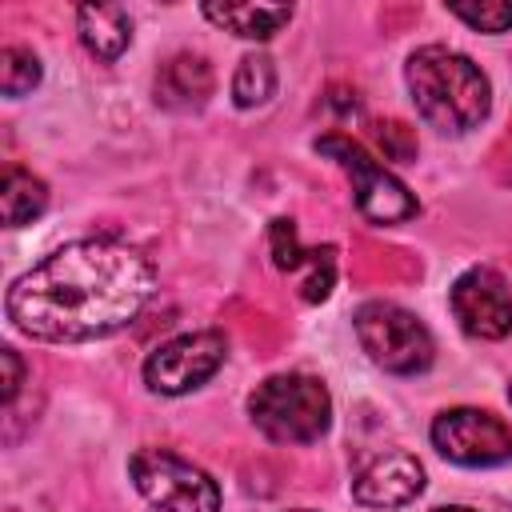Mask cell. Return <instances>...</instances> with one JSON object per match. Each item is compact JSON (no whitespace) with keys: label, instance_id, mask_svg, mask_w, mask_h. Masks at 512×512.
Instances as JSON below:
<instances>
[{"label":"cell","instance_id":"1","mask_svg":"<svg viewBox=\"0 0 512 512\" xmlns=\"http://www.w3.org/2000/svg\"><path fill=\"white\" fill-rule=\"evenodd\" d=\"M156 288L152 264L120 240H76L12 280L8 320L32 340L80 344L120 332Z\"/></svg>","mask_w":512,"mask_h":512},{"label":"cell","instance_id":"2","mask_svg":"<svg viewBox=\"0 0 512 512\" xmlns=\"http://www.w3.org/2000/svg\"><path fill=\"white\" fill-rule=\"evenodd\" d=\"M408 92L416 100V112L436 132H468L476 128L492 108V84L488 76L464 56L444 44H424L404 64Z\"/></svg>","mask_w":512,"mask_h":512},{"label":"cell","instance_id":"3","mask_svg":"<svg viewBox=\"0 0 512 512\" xmlns=\"http://www.w3.org/2000/svg\"><path fill=\"white\" fill-rule=\"evenodd\" d=\"M248 416L276 444H312L332 424V396L308 372H280L248 396Z\"/></svg>","mask_w":512,"mask_h":512},{"label":"cell","instance_id":"4","mask_svg":"<svg viewBox=\"0 0 512 512\" xmlns=\"http://www.w3.org/2000/svg\"><path fill=\"white\" fill-rule=\"evenodd\" d=\"M356 324V340L360 348L368 352L372 364H380L384 372H396V376H416L432 364L436 356V344H432V332L400 304L392 300H368L356 308L352 316Z\"/></svg>","mask_w":512,"mask_h":512},{"label":"cell","instance_id":"5","mask_svg":"<svg viewBox=\"0 0 512 512\" xmlns=\"http://www.w3.org/2000/svg\"><path fill=\"white\" fill-rule=\"evenodd\" d=\"M128 476L136 492L160 512H220L216 480L168 448H140L128 460Z\"/></svg>","mask_w":512,"mask_h":512},{"label":"cell","instance_id":"6","mask_svg":"<svg viewBox=\"0 0 512 512\" xmlns=\"http://www.w3.org/2000/svg\"><path fill=\"white\" fill-rule=\"evenodd\" d=\"M316 152H324L328 160H336L348 172L352 192H356V208L372 224H400V220L416 216V196L384 164H376L352 136L328 132V136L316 140Z\"/></svg>","mask_w":512,"mask_h":512},{"label":"cell","instance_id":"7","mask_svg":"<svg viewBox=\"0 0 512 512\" xmlns=\"http://www.w3.org/2000/svg\"><path fill=\"white\" fill-rule=\"evenodd\" d=\"M224 356H228L224 332H216V328L184 332V336L160 344L144 360V384L160 396H184V392L200 388L208 376H216Z\"/></svg>","mask_w":512,"mask_h":512},{"label":"cell","instance_id":"8","mask_svg":"<svg viewBox=\"0 0 512 512\" xmlns=\"http://www.w3.org/2000/svg\"><path fill=\"white\" fill-rule=\"evenodd\" d=\"M432 444L444 460L488 468L512 460V428L484 408H448L432 420Z\"/></svg>","mask_w":512,"mask_h":512},{"label":"cell","instance_id":"9","mask_svg":"<svg viewBox=\"0 0 512 512\" xmlns=\"http://www.w3.org/2000/svg\"><path fill=\"white\" fill-rule=\"evenodd\" d=\"M452 316L468 336L500 340L512 332V292L500 272L492 268H468L452 284Z\"/></svg>","mask_w":512,"mask_h":512},{"label":"cell","instance_id":"10","mask_svg":"<svg viewBox=\"0 0 512 512\" xmlns=\"http://www.w3.org/2000/svg\"><path fill=\"white\" fill-rule=\"evenodd\" d=\"M424 488V468L416 456L408 452H388L376 456L356 480H352V496L364 508H400L408 500H416Z\"/></svg>","mask_w":512,"mask_h":512},{"label":"cell","instance_id":"11","mask_svg":"<svg viewBox=\"0 0 512 512\" xmlns=\"http://www.w3.org/2000/svg\"><path fill=\"white\" fill-rule=\"evenodd\" d=\"M212 68L204 56H192V52H180L172 60L160 64L156 72V104L160 108H172V112H196L208 104L212 96Z\"/></svg>","mask_w":512,"mask_h":512},{"label":"cell","instance_id":"12","mask_svg":"<svg viewBox=\"0 0 512 512\" xmlns=\"http://www.w3.org/2000/svg\"><path fill=\"white\" fill-rule=\"evenodd\" d=\"M76 32L96 60H116L132 44V16L120 4H80Z\"/></svg>","mask_w":512,"mask_h":512},{"label":"cell","instance_id":"13","mask_svg":"<svg viewBox=\"0 0 512 512\" xmlns=\"http://www.w3.org/2000/svg\"><path fill=\"white\" fill-rule=\"evenodd\" d=\"M204 16L220 28H228L232 36L268 40L292 20V8L288 4H204Z\"/></svg>","mask_w":512,"mask_h":512},{"label":"cell","instance_id":"14","mask_svg":"<svg viewBox=\"0 0 512 512\" xmlns=\"http://www.w3.org/2000/svg\"><path fill=\"white\" fill-rule=\"evenodd\" d=\"M48 208V184L24 168H4L0 180V220L4 228H24Z\"/></svg>","mask_w":512,"mask_h":512},{"label":"cell","instance_id":"15","mask_svg":"<svg viewBox=\"0 0 512 512\" xmlns=\"http://www.w3.org/2000/svg\"><path fill=\"white\" fill-rule=\"evenodd\" d=\"M276 92V64L264 56V52H248L240 64H236V76H232V100L240 108H256V104H268Z\"/></svg>","mask_w":512,"mask_h":512},{"label":"cell","instance_id":"16","mask_svg":"<svg viewBox=\"0 0 512 512\" xmlns=\"http://www.w3.org/2000/svg\"><path fill=\"white\" fill-rule=\"evenodd\" d=\"M296 276H300V296L308 304L328 300V292L336 284V248H328V244L324 248H304V260H300Z\"/></svg>","mask_w":512,"mask_h":512},{"label":"cell","instance_id":"17","mask_svg":"<svg viewBox=\"0 0 512 512\" xmlns=\"http://www.w3.org/2000/svg\"><path fill=\"white\" fill-rule=\"evenodd\" d=\"M40 84V60L36 52L20 48V44H8L0 52V92L4 96H24Z\"/></svg>","mask_w":512,"mask_h":512},{"label":"cell","instance_id":"18","mask_svg":"<svg viewBox=\"0 0 512 512\" xmlns=\"http://www.w3.org/2000/svg\"><path fill=\"white\" fill-rule=\"evenodd\" d=\"M448 12H452L456 20H464L468 28H476V32H488V36H496V32H508V28H512V4H508V0L448 4Z\"/></svg>","mask_w":512,"mask_h":512},{"label":"cell","instance_id":"19","mask_svg":"<svg viewBox=\"0 0 512 512\" xmlns=\"http://www.w3.org/2000/svg\"><path fill=\"white\" fill-rule=\"evenodd\" d=\"M268 244H272V260H276L280 272H296V268H300L304 248H300L296 224H292L288 216H276V220L268 224Z\"/></svg>","mask_w":512,"mask_h":512},{"label":"cell","instance_id":"20","mask_svg":"<svg viewBox=\"0 0 512 512\" xmlns=\"http://www.w3.org/2000/svg\"><path fill=\"white\" fill-rule=\"evenodd\" d=\"M376 140H380L388 160H400V164L416 160V132L404 120H380L376 124Z\"/></svg>","mask_w":512,"mask_h":512},{"label":"cell","instance_id":"21","mask_svg":"<svg viewBox=\"0 0 512 512\" xmlns=\"http://www.w3.org/2000/svg\"><path fill=\"white\" fill-rule=\"evenodd\" d=\"M0 360H4V400L12 404V400H16V392H20V384H24V364H20L16 348H4V352H0Z\"/></svg>","mask_w":512,"mask_h":512},{"label":"cell","instance_id":"22","mask_svg":"<svg viewBox=\"0 0 512 512\" xmlns=\"http://www.w3.org/2000/svg\"><path fill=\"white\" fill-rule=\"evenodd\" d=\"M432 512H472V508H464V504H448V508H432Z\"/></svg>","mask_w":512,"mask_h":512},{"label":"cell","instance_id":"23","mask_svg":"<svg viewBox=\"0 0 512 512\" xmlns=\"http://www.w3.org/2000/svg\"><path fill=\"white\" fill-rule=\"evenodd\" d=\"M292 512H308V508H292Z\"/></svg>","mask_w":512,"mask_h":512},{"label":"cell","instance_id":"24","mask_svg":"<svg viewBox=\"0 0 512 512\" xmlns=\"http://www.w3.org/2000/svg\"><path fill=\"white\" fill-rule=\"evenodd\" d=\"M508 396H512V388H508Z\"/></svg>","mask_w":512,"mask_h":512}]
</instances>
